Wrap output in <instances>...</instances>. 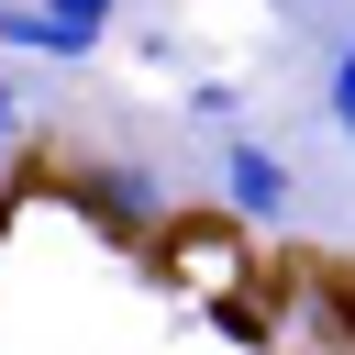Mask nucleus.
<instances>
[{"mask_svg": "<svg viewBox=\"0 0 355 355\" xmlns=\"http://www.w3.org/2000/svg\"><path fill=\"white\" fill-rule=\"evenodd\" d=\"M233 111H244V89H222V78H200V89H189V122H233Z\"/></svg>", "mask_w": 355, "mask_h": 355, "instance_id": "423d86ee", "label": "nucleus"}, {"mask_svg": "<svg viewBox=\"0 0 355 355\" xmlns=\"http://www.w3.org/2000/svg\"><path fill=\"white\" fill-rule=\"evenodd\" d=\"M0 44H11V55H89V44H78V33H55L33 0H0Z\"/></svg>", "mask_w": 355, "mask_h": 355, "instance_id": "7ed1b4c3", "label": "nucleus"}, {"mask_svg": "<svg viewBox=\"0 0 355 355\" xmlns=\"http://www.w3.org/2000/svg\"><path fill=\"white\" fill-rule=\"evenodd\" d=\"M33 11H44V22H55V33H78V44H100V33H111V11H122V0H33Z\"/></svg>", "mask_w": 355, "mask_h": 355, "instance_id": "20e7f679", "label": "nucleus"}, {"mask_svg": "<svg viewBox=\"0 0 355 355\" xmlns=\"http://www.w3.org/2000/svg\"><path fill=\"white\" fill-rule=\"evenodd\" d=\"M67 200H78L111 244L178 233V200H166V189H155V166H133V155H89V166H67Z\"/></svg>", "mask_w": 355, "mask_h": 355, "instance_id": "f257e3e1", "label": "nucleus"}, {"mask_svg": "<svg viewBox=\"0 0 355 355\" xmlns=\"http://www.w3.org/2000/svg\"><path fill=\"white\" fill-rule=\"evenodd\" d=\"M322 111L355 133V44H333V67H322Z\"/></svg>", "mask_w": 355, "mask_h": 355, "instance_id": "39448f33", "label": "nucleus"}, {"mask_svg": "<svg viewBox=\"0 0 355 355\" xmlns=\"http://www.w3.org/2000/svg\"><path fill=\"white\" fill-rule=\"evenodd\" d=\"M11 133H22V100H11V89H0V144H11Z\"/></svg>", "mask_w": 355, "mask_h": 355, "instance_id": "0eeeda50", "label": "nucleus"}, {"mask_svg": "<svg viewBox=\"0 0 355 355\" xmlns=\"http://www.w3.org/2000/svg\"><path fill=\"white\" fill-rule=\"evenodd\" d=\"M222 200H233V222H277V211L300 200V166H288L277 144H233V155H222Z\"/></svg>", "mask_w": 355, "mask_h": 355, "instance_id": "f03ea898", "label": "nucleus"}]
</instances>
